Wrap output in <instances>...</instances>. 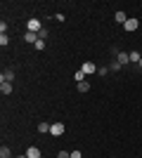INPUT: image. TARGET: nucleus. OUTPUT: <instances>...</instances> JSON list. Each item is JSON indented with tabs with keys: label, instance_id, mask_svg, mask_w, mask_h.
<instances>
[{
	"label": "nucleus",
	"instance_id": "1",
	"mask_svg": "<svg viewBox=\"0 0 142 158\" xmlns=\"http://www.w3.org/2000/svg\"><path fill=\"white\" fill-rule=\"evenodd\" d=\"M26 28H28L31 33H41V31H43V24L33 17V19H28V21H26Z\"/></svg>",
	"mask_w": 142,
	"mask_h": 158
},
{
	"label": "nucleus",
	"instance_id": "8",
	"mask_svg": "<svg viewBox=\"0 0 142 158\" xmlns=\"http://www.w3.org/2000/svg\"><path fill=\"white\" fill-rule=\"evenodd\" d=\"M50 127H52V123H45V120H43V123H38V132H41V135H47V132H50Z\"/></svg>",
	"mask_w": 142,
	"mask_h": 158
},
{
	"label": "nucleus",
	"instance_id": "15",
	"mask_svg": "<svg viewBox=\"0 0 142 158\" xmlns=\"http://www.w3.org/2000/svg\"><path fill=\"white\" fill-rule=\"evenodd\" d=\"M74 78H76V83H83V80H85V73H83V71H76Z\"/></svg>",
	"mask_w": 142,
	"mask_h": 158
},
{
	"label": "nucleus",
	"instance_id": "14",
	"mask_svg": "<svg viewBox=\"0 0 142 158\" xmlns=\"http://www.w3.org/2000/svg\"><path fill=\"white\" fill-rule=\"evenodd\" d=\"M88 90H90V83H85V80L78 83V92H88Z\"/></svg>",
	"mask_w": 142,
	"mask_h": 158
},
{
	"label": "nucleus",
	"instance_id": "2",
	"mask_svg": "<svg viewBox=\"0 0 142 158\" xmlns=\"http://www.w3.org/2000/svg\"><path fill=\"white\" fill-rule=\"evenodd\" d=\"M64 130H67V127H64V123H52L50 135H52V137H62V135H64Z\"/></svg>",
	"mask_w": 142,
	"mask_h": 158
},
{
	"label": "nucleus",
	"instance_id": "22",
	"mask_svg": "<svg viewBox=\"0 0 142 158\" xmlns=\"http://www.w3.org/2000/svg\"><path fill=\"white\" fill-rule=\"evenodd\" d=\"M140 69H142V59H140Z\"/></svg>",
	"mask_w": 142,
	"mask_h": 158
},
{
	"label": "nucleus",
	"instance_id": "6",
	"mask_svg": "<svg viewBox=\"0 0 142 158\" xmlns=\"http://www.w3.org/2000/svg\"><path fill=\"white\" fill-rule=\"evenodd\" d=\"M0 92H2V94H12V83H7V80H0Z\"/></svg>",
	"mask_w": 142,
	"mask_h": 158
},
{
	"label": "nucleus",
	"instance_id": "19",
	"mask_svg": "<svg viewBox=\"0 0 142 158\" xmlns=\"http://www.w3.org/2000/svg\"><path fill=\"white\" fill-rule=\"evenodd\" d=\"M57 158H71V153H67V151H59V156Z\"/></svg>",
	"mask_w": 142,
	"mask_h": 158
},
{
	"label": "nucleus",
	"instance_id": "7",
	"mask_svg": "<svg viewBox=\"0 0 142 158\" xmlns=\"http://www.w3.org/2000/svg\"><path fill=\"white\" fill-rule=\"evenodd\" d=\"M24 40H26V43H33V45H36V43H38V40H41V38H38V33H31V31H26V35H24Z\"/></svg>",
	"mask_w": 142,
	"mask_h": 158
},
{
	"label": "nucleus",
	"instance_id": "21",
	"mask_svg": "<svg viewBox=\"0 0 142 158\" xmlns=\"http://www.w3.org/2000/svg\"><path fill=\"white\" fill-rule=\"evenodd\" d=\"M19 158H26V153H24V156H19Z\"/></svg>",
	"mask_w": 142,
	"mask_h": 158
},
{
	"label": "nucleus",
	"instance_id": "13",
	"mask_svg": "<svg viewBox=\"0 0 142 158\" xmlns=\"http://www.w3.org/2000/svg\"><path fill=\"white\" fill-rule=\"evenodd\" d=\"M128 57H130V61H133V64H140V59H142L137 52H128Z\"/></svg>",
	"mask_w": 142,
	"mask_h": 158
},
{
	"label": "nucleus",
	"instance_id": "16",
	"mask_svg": "<svg viewBox=\"0 0 142 158\" xmlns=\"http://www.w3.org/2000/svg\"><path fill=\"white\" fill-rule=\"evenodd\" d=\"M33 47H36V50H45V40H38Z\"/></svg>",
	"mask_w": 142,
	"mask_h": 158
},
{
	"label": "nucleus",
	"instance_id": "18",
	"mask_svg": "<svg viewBox=\"0 0 142 158\" xmlns=\"http://www.w3.org/2000/svg\"><path fill=\"white\" fill-rule=\"evenodd\" d=\"M0 45L5 47V45H10V40H7V35H0Z\"/></svg>",
	"mask_w": 142,
	"mask_h": 158
},
{
	"label": "nucleus",
	"instance_id": "17",
	"mask_svg": "<svg viewBox=\"0 0 142 158\" xmlns=\"http://www.w3.org/2000/svg\"><path fill=\"white\" fill-rule=\"evenodd\" d=\"M38 38H41V40H45V38H47V28H45V26H43V31L38 33Z\"/></svg>",
	"mask_w": 142,
	"mask_h": 158
},
{
	"label": "nucleus",
	"instance_id": "9",
	"mask_svg": "<svg viewBox=\"0 0 142 158\" xmlns=\"http://www.w3.org/2000/svg\"><path fill=\"white\" fill-rule=\"evenodd\" d=\"M114 19H116V24H126V21H128V17H126V12H121V10H118V12L114 14Z\"/></svg>",
	"mask_w": 142,
	"mask_h": 158
},
{
	"label": "nucleus",
	"instance_id": "10",
	"mask_svg": "<svg viewBox=\"0 0 142 158\" xmlns=\"http://www.w3.org/2000/svg\"><path fill=\"white\" fill-rule=\"evenodd\" d=\"M116 61H118V66H123V64H128V61H130L128 52H118V59H116Z\"/></svg>",
	"mask_w": 142,
	"mask_h": 158
},
{
	"label": "nucleus",
	"instance_id": "5",
	"mask_svg": "<svg viewBox=\"0 0 142 158\" xmlns=\"http://www.w3.org/2000/svg\"><path fill=\"white\" fill-rule=\"evenodd\" d=\"M26 158H41V149H38V146H28L26 149Z\"/></svg>",
	"mask_w": 142,
	"mask_h": 158
},
{
	"label": "nucleus",
	"instance_id": "4",
	"mask_svg": "<svg viewBox=\"0 0 142 158\" xmlns=\"http://www.w3.org/2000/svg\"><path fill=\"white\" fill-rule=\"evenodd\" d=\"M81 71L85 73V76H90V73H97V66H95L93 61H85V64L81 66Z\"/></svg>",
	"mask_w": 142,
	"mask_h": 158
},
{
	"label": "nucleus",
	"instance_id": "3",
	"mask_svg": "<svg viewBox=\"0 0 142 158\" xmlns=\"http://www.w3.org/2000/svg\"><path fill=\"white\" fill-rule=\"evenodd\" d=\"M123 28H126V31H137V28H140V21L133 19V17H128V21L123 24Z\"/></svg>",
	"mask_w": 142,
	"mask_h": 158
},
{
	"label": "nucleus",
	"instance_id": "20",
	"mask_svg": "<svg viewBox=\"0 0 142 158\" xmlns=\"http://www.w3.org/2000/svg\"><path fill=\"white\" fill-rule=\"evenodd\" d=\"M71 158H81V151H71Z\"/></svg>",
	"mask_w": 142,
	"mask_h": 158
},
{
	"label": "nucleus",
	"instance_id": "11",
	"mask_svg": "<svg viewBox=\"0 0 142 158\" xmlns=\"http://www.w3.org/2000/svg\"><path fill=\"white\" fill-rule=\"evenodd\" d=\"M0 80H7V83H12V80H14V71H12V69H7V71L2 73V78H0Z\"/></svg>",
	"mask_w": 142,
	"mask_h": 158
},
{
	"label": "nucleus",
	"instance_id": "12",
	"mask_svg": "<svg viewBox=\"0 0 142 158\" xmlns=\"http://www.w3.org/2000/svg\"><path fill=\"white\" fill-rule=\"evenodd\" d=\"M0 158H12V151H10V146H2V149H0Z\"/></svg>",
	"mask_w": 142,
	"mask_h": 158
}]
</instances>
